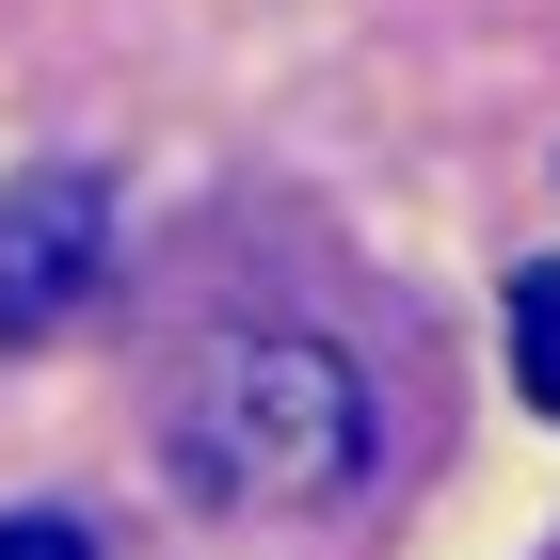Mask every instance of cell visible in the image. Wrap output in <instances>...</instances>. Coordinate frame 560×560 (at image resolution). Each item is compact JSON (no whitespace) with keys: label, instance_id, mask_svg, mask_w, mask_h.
<instances>
[{"label":"cell","instance_id":"1","mask_svg":"<svg viewBox=\"0 0 560 560\" xmlns=\"http://www.w3.org/2000/svg\"><path fill=\"white\" fill-rule=\"evenodd\" d=\"M176 448H209L224 497L304 513V497H352V465H369V385H352V352H337V337L257 320V337L209 369V400H192V432H176Z\"/></svg>","mask_w":560,"mask_h":560},{"label":"cell","instance_id":"3","mask_svg":"<svg viewBox=\"0 0 560 560\" xmlns=\"http://www.w3.org/2000/svg\"><path fill=\"white\" fill-rule=\"evenodd\" d=\"M513 385H528V417H560V257L513 272Z\"/></svg>","mask_w":560,"mask_h":560},{"label":"cell","instance_id":"2","mask_svg":"<svg viewBox=\"0 0 560 560\" xmlns=\"http://www.w3.org/2000/svg\"><path fill=\"white\" fill-rule=\"evenodd\" d=\"M96 257H113L96 176H16L0 192V337H65V304L96 289Z\"/></svg>","mask_w":560,"mask_h":560},{"label":"cell","instance_id":"4","mask_svg":"<svg viewBox=\"0 0 560 560\" xmlns=\"http://www.w3.org/2000/svg\"><path fill=\"white\" fill-rule=\"evenodd\" d=\"M0 560H96V528H65V513H0Z\"/></svg>","mask_w":560,"mask_h":560}]
</instances>
